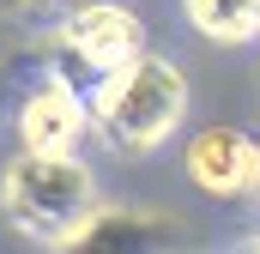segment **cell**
Masks as SVG:
<instances>
[{"mask_svg":"<svg viewBox=\"0 0 260 254\" xmlns=\"http://www.w3.org/2000/svg\"><path fill=\"white\" fill-rule=\"evenodd\" d=\"M85 115H91V133H103L109 151L145 157L164 139H176V127L188 115V79L164 55H133L85 91Z\"/></svg>","mask_w":260,"mask_h":254,"instance_id":"obj_1","label":"cell"},{"mask_svg":"<svg viewBox=\"0 0 260 254\" xmlns=\"http://www.w3.org/2000/svg\"><path fill=\"white\" fill-rule=\"evenodd\" d=\"M91 206H97V182L73 151H24L0 176V212L12 218L18 236L43 248H55Z\"/></svg>","mask_w":260,"mask_h":254,"instance_id":"obj_2","label":"cell"},{"mask_svg":"<svg viewBox=\"0 0 260 254\" xmlns=\"http://www.w3.org/2000/svg\"><path fill=\"white\" fill-rule=\"evenodd\" d=\"M49 55H55V79L85 97L103 73L145 55V18L133 6H121V0H73L61 12V24H55Z\"/></svg>","mask_w":260,"mask_h":254,"instance_id":"obj_3","label":"cell"},{"mask_svg":"<svg viewBox=\"0 0 260 254\" xmlns=\"http://www.w3.org/2000/svg\"><path fill=\"white\" fill-rule=\"evenodd\" d=\"M188 182L212 200H248L260 176V145L242 127H200L188 139Z\"/></svg>","mask_w":260,"mask_h":254,"instance_id":"obj_4","label":"cell"},{"mask_svg":"<svg viewBox=\"0 0 260 254\" xmlns=\"http://www.w3.org/2000/svg\"><path fill=\"white\" fill-rule=\"evenodd\" d=\"M85 133H91L85 97L73 85H61V79H43L18 103V139H24V151H79Z\"/></svg>","mask_w":260,"mask_h":254,"instance_id":"obj_5","label":"cell"},{"mask_svg":"<svg viewBox=\"0 0 260 254\" xmlns=\"http://www.w3.org/2000/svg\"><path fill=\"white\" fill-rule=\"evenodd\" d=\"M164 230V218H151V212H127V206H91L73 230H67L55 248H73V254H85V248H145L151 236Z\"/></svg>","mask_w":260,"mask_h":254,"instance_id":"obj_6","label":"cell"},{"mask_svg":"<svg viewBox=\"0 0 260 254\" xmlns=\"http://www.w3.org/2000/svg\"><path fill=\"white\" fill-rule=\"evenodd\" d=\"M182 18L218 49L260 43V0H182Z\"/></svg>","mask_w":260,"mask_h":254,"instance_id":"obj_7","label":"cell"},{"mask_svg":"<svg viewBox=\"0 0 260 254\" xmlns=\"http://www.w3.org/2000/svg\"><path fill=\"white\" fill-rule=\"evenodd\" d=\"M6 6H12V12H30V18H61L73 0H6Z\"/></svg>","mask_w":260,"mask_h":254,"instance_id":"obj_8","label":"cell"},{"mask_svg":"<svg viewBox=\"0 0 260 254\" xmlns=\"http://www.w3.org/2000/svg\"><path fill=\"white\" fill-rule=\"evenodd\" d=\"M6 103H12V97H6V85H0V121H6Z\"/></svg>","mask_w":260,"mask_h":254,"instance_id":"obj_9","label":"cell"},{"mask_svg":"<svg viewBox=\"0 0 260 254\" xmlns=\"http://www.w3.org/2000/svg\"><path fill=\"white\" fill-rule=\"evenodd\" d=\"M254 145H260V139H254ZM254 200H260V176H254ZM254 248H260V236H254Z\"/></svg>","mask_w":260,"mask_h":254,"instance_id":"obj_10","label":"cell"}]
</instances>
